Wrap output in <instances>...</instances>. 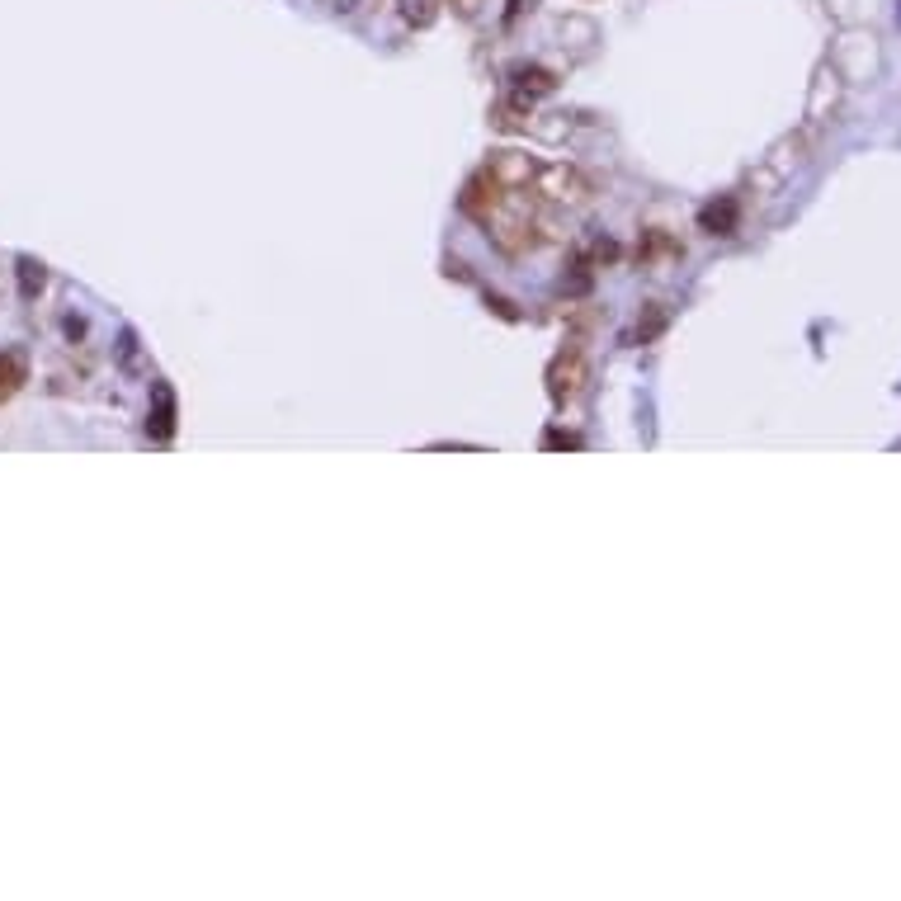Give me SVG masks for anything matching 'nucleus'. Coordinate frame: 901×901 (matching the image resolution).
I'll return each instance as SVG.
<instances>
[{
  "mask_svg": "<svg viewBox=\"0 0 901 901\" xmlns=\"http://www.w3.org/2000/svg\"><path fill=\"white\" fill-rule=\"evenodd\" d=\"M552 397L557 401H567L576 387H581V378H585V364H581V354H562L557 364H552Z\"/></svg>",
  "mask_w": 901,
  "mask_h": 901,
  "instance_id": "nucleus-1",
  "label": "nucleus"
},
{
  "mask_svg": "<svg viewBox=\"0 0 901 901\" xmlns=\"http://www.w3.org/2000/svg\"><path fill=\"white\" fill-rule=\"evenodd\" d=\"M736 217H741L736 199H718V203H708V208L699 213V227H703V232H713V236H732L736 232Z\"/></svg>",
  "mask_w": 901,
  "mask_h": 901,
  "instance_id": "nucleus-2",
  "label": "nucleus"
},
{
  "mask_svg": "<svg viewBox=\"0 0 901 901\" xmlns=\"http://www.w3.org/2000/svg\"><path fill=\"white\" fill-rule=\"evenodd\" d=\"M147 430L156 434V439H170V434H175V392H170L166 383H156V411H151Z\"/></svg>",
  "mask_w": 901,
  "mask_h": 901,
  "instance_id": "nucleus-3",
  "label": "nucleus"
},
{
  "mask_svg": "<svg viewBox=\"0 0 901 901\" xmlns=\"http://www.w3.org/2000/svg\"><path fill=\"white\" fill-rule=\"evenodd\" d=\"M515 81H519V90H524V95H548L552 85V71H543V67H519L515 71Z\"/></svg>",
  "mask_w": 901,
  "mask_h": 901,
  "instance_id": "nucleus-4",
  "label": "nucleus"
},
{
  "mask_svg": "<svg viewBox=\"0 0 901 901\" xmlns=\"http://www.w3.org/2000/svg\"><path fill=\"white\" fill-rule=\"evenodd\" d=\"M401 15H406V24H416V29H430L434 15H439V0H401Z\"/></svg>",
  "mask_w": 901,
  "mask_h": 901,
  "instance_id": "nucleus-5",
  "label": "nucleus"
},
{
  "mask_svg": "<svg viewBox=\"0 0 901 901\" xmlns=\"http://www.w3.org/2000/svg\"><path fill=\"white\" fill-rule=\"evenodd\" d=\"M19 378H24V368H19V359H0V401L10 397L19 387Z\"/></svg>",
  "mask_w": 901,
  "mask_h": 901,
  "instance_id": "nucleus-6",
  "label": "nucleus"
},
{
  "mask_svg": "<svg viewBox=\"0 0 901 901\" xmlns=\"http://www.w3.org/2000/svg\"><path fill=\"white\" fill-rule=\"evenodd\" d=\"M543 449H581V439H576V434L548 430V434H543Z\"/></svg>",
  "mask_w": 901,
  "mask_h": 901,
  "instance_id": "nucleus-7",
  "label": "nucleus"
},
{
  "mask_svg": "<svg viewBox=\"0 0 901 901\" xmlns=\"http://www.w3.org/2000/svg\"><path fill=\"white\" fill-rule=\"evenodd\" d=\"M486 302H491V307H496V312H501L505 321H519V312H515V307H510L505 298H486Z\"/></svg>",
  "mask_w": 901,
  "mask_h": 901,
  "instance_id": "nucleus-8",
  "label": "nucleus"
},
{
  "mask_svg": "<svg viewBox=\"0 0 901 901\" xmlns=\"http://www.w3.org/2000/svg\"><path fill=\"white\" fill-rule=\"evenodd\" d=\"M335 10H340V15H350V10H354V0H335Z\"/></svg>",
  "mask_w": 901,
  "mask_h": 901,
  "instance_id": "nucleus-9",
  "label": "nucleus"
}]
</instances>
